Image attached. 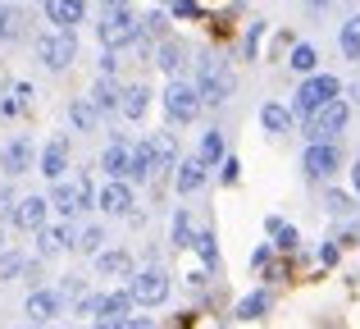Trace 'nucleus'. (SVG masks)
I'll return each mask as SVG.
<instances>
[{
    "label": "nucleus",
    "instance_id": "43",
    "mask_svg": "<svg viewBox=\"0 0 360 329\" xmlns=\"http://www.w3.org/2000/svg\"><path fill=\"white\" fill-rule=\"evenodd\" d=\"M338 261H342V242H338V238L319 242V266H324V270H333Z\"/></svg>",
    "mask_w": 360,
    "mask_h": 329
},
{
    "label": "nucleus",
    "instance_id": "47",
    "mask_svg": "<svg viewBox=\"0 0 360 329\" xmlns=\"http://www.w3.org/2000/svg\"><path fill=\"white\" fill-rule=\"evenodd\" d=\"M192 325H196V311H183V316H178V321L169 325V329H192Z\"/></svg>",
    "mask_w": 360,
    "mask_h": 329
},
{
    "label": "nucleus",
    "instance_id": "18",
    "mask_svg": "<svg viewBox=\"0 0 360 329\" xmlns=\"http://www.w3.org/2000/svg\"><path fill=\"white\" fill-rule=\"evenodd\" d=\"M101 169H105V178H128L132 174V142L128 137H110V147L101 151Z\"/></svg>",
    "mask_w": 360,
    "mask_h": 329
},
{
    "label": "nucleus",
    "instance_id": "57",
    "mask_svg": "<svg viewBox=\"0 0 360 329\" xmlns=\"http://www.w3.org/2000/svg\"><path fill=\"white\" fill-rule=\"evenodd\" d=\"M146 329H150V325H146Z\"/></svg>",
    "mask_w": 360,
    "mask_h": 329
},
{
    "label": "nucleus",
    "instance_id": "32",
    "mask_svg": "<svg viewBox=\"0 0 360 329\" xmlns=\"http://www.w3.org/2000/svg\"><path fill=\"white\" fill-rule=\"evenodd\" d=\"M288 69L292 73H301V78H310V73H319V51L310 42H297L288 51Z\"/></svg>",
    "mask_w": 360,
    "mask_h": 329
},
{
    "label": "nucleus",
    "instance_id": "54",
    "mask_svg": "<svg viewBox=\"0 0 360 329\" xmlns=\"http://www.w3.org/2000/svg\"><path fill=\"white\" fill-rule=\"evenodd\" d=\"M214 329H229V325H214Z\"/></svg>",
    "mask_w": 360,
    "mask_h": 329
},
{
    "label": "nucleus",
    "instance_id": "49",
    "mask_svg": "<svg viewBox=\"0 0 360 329\" xmlns=\"http://www.w3.org/2000/svg\"><path fill=\"white\" fill-rule=\"evenodd\" d=\"M352 192H356V197H360V161H356V165H352Z\"/></svg>",
    "mask_w": 360,
    "mask_h": 329
},
{
    "label": "nucleus",
    "instance_id": "7",
    "mask_svg": "<svg viewBox=\"0 0 360 329\" xmlns=\"http://www.w3.org/2000/svg\"><path fill=\"white\" fill-rule=\"evenodd\" d=\"M128 293H132L137 306H165L169 293H174V279H169V270L146 266V270H137V275L128 279Z\"/></svg>",
    "mask_w": 360,
    "mask_h": 329
},
{
    "label": "nucleus",
    "instance_id": "4",
    "mask_svg": "<svg viewBox=\"0 0 360 329\" xmlns=\"http://www.w3.org/2000/svg\"><path fill=\"white\" fill-rule=\"evenodd\" d=\"M160 106H165L169 124H196V115H201V92H196V82H183L174 78L165 92H160Z\"/></svg>",
    "mask_w": 360,
    "mask_h": 329
},
{
    "label": "nucleus",
    "instance_id": "6",
    "mask_svg": "<svg viewBox=\"0 0 360 329\" xmlns=\"http://www.w3.org/2000/svg\"><path fill=\"white\" fill-rule=\"evenodd\" d=\"M37 60H41L51 73L73 69V60H78V37H73V32H60V27L41 32V37H37Z\"/></svg>",
    "mask_w": 360,
    "mask_h": 329
},
{
    "label": "nucleus",
    "instance_id": "35",
    "mask_svg": "<svg viewBox=\"0 0 360 329\" xmlns=\"http://www.w3.org/2000/svg\"><path fill=\"white\" fill-rule=\"evenodd\" d=\"M338 51H342V60H360V14H352L342 27H338Z\"/></svg>",
    "mask_w": 360,
    "mask_h": 329
},
{
    "label": "nucleus",
    "instance_id": "30",
    "mask_svg": "<svg viewBox=\"0 0 360 329\" xmlns=\"http://www.w3.org/2000/svg\"><path fill=\"white\" fill-rule=\"evenodd\" d=\"M150 151H155V165H160V174H165V169H178V161H183V156H178V137L169 133V128L150 133Z\"/></svg>",
    "mask_w": 360,
    "mask_h": 329
},
{
    "label": "nucleus",
    "instance_id": "40",
    "mask_svg": "<svg viewBox=\"0 0 360 329\" xmlns=\"http://www.w3.org/2000/svg\"><path fill=\"white\" fill-rule=\"evenodd\" d=\"M60 297H64V302H82V297H87V284H82V275H64L60 279Z\"/></svg>",
    "mask_w": 360,
    "mask_h": 329
},
{
    "label": "nucleus",
    "instance_id": "22",
    "mask_svg": "<svg viewBox=\"0 0 360 329\" xmlns=\"http://www.w3.org/2000/svg\"><path fill=\"white\" fill-rule=\"evenodd\" d=\"M196 161H201L205 169H219L224 161H229V142H224V128H205L201 142H196Z\"/></svg>",
    "mask_w": 360,
    "mask_h": 329
},
{
    "label": "nucleus",
    "instance_id": "23",
    "mask_svg": "<svg viewBox=\"0 0 360 329\" xmlns=\"http://www.w3.org/2000/svg\"><path fill=\"white\" fill-rule=\"evenodd\" d=\"M292 124H297L292 106H283V101H264V106H260V128H264L269 137H283V133H292Z\"/></svg>",
    "mask_w": 360,
    "mask_h": 329
},
{
    "label": "nucleus",
    "instance_id": "15",
    "mask_svg": "<svg viewBox=\"0 0 360 329\" xmlns=\"http://www.w3.org/2000/svg\"><path fill=\"white\" fill-rule=\"evenodd\" d=\"M73 242H78V229H73L69 220H55V224H46V229L37 233V256L41 261L64 256V252H73Z\"/></svg>",
    "mask_w": 360,
    "mask_h": 329
},
{
    "label": "nucleus",
    "instance_id": "25",
    "mask_svg": "<svg viewBox=\"0 0 360 329\" xmlns=\"http://www.w3.org/2000/svg\"><path fill=\"white\" fill-rule=\"evenodd\" d=\"M264 233L274 238V252H283V256L301 252V233H297V224H288L283 215H269V220H264Z\"/></svg>",
    "mask_w": 360,
    "mask_h": 329
},
{
    "label": "nucleus",
    "instance_id": "51",
    "mask_svg": "<svg viewBox=\"0 0 360 329\" xmlns=\"http://www.w3.org/2000/svg\"><path fill=\"white\" fill-rule=\"evenodd\" d=\"M5 252H9V247H5V224H0V256H5Z\"/></svg>",
    "mask_w": 360,
    "mask_h": 329
},
{
    "label": "nucleus",
    "instance_id": "28",
    "mask_svg": "<svg viewBox=\"0 0 360 329\" xmlns=\"http://www.w3.org/2000/svg\"><path fill=\"white\" fill-rule=\"evenodd\" d=\"M324 211L333 215V220H360V197L356 192H342V187H328L324 192Z\"/></svg>",
    "mask_w": 360,
    "mask_h": 329
},
{
    "label": "nucleus",
    "instance_id": "11",
    "mask_svg": "<svg viewBox=\"0 0 360 329\" xmlns=\"http://www.w3.org/2000/svg\"><path fill=\"white\" fill-rule=\"evenodd\" d=\"M64 297H60V288H32V293L23 297V316H27V325H55L64 316Z\"/></svg>",
    "mask_w": 360,
    "mask_h": 329
},
{
    "label": "nucleus",
    "instance_id": "55",
    "mask_svg": "<svg viewBox=\"0 0 360 329\" xmlns=\"http://www.w3.org/2000/svg\"><path fill=\"white\" fill-rule=\"evenodd\" d=\"M78 329H91V325H78Z\"/></svg>",
    "mask_w": 360,
    "mask_h": 329
},
{
    "label": "nucleus",
    "instance_id": "17",
    "mask_svg": "<svg viewBox=\"0 0 360 329\" xmlns=\"http://www.w3.org/2000/svg\"><path fill=\"white\" fill-rule=\"evenodd\" d=\"M96 275L101 279H132L137 275V261H132L128 247H105L96 256Z\"/></svg>",
    "mask_w": 360,
    "mask_h": 329
},
{
    "label": "nucleus",
    "instance_id": "24",
    "mask_svg": "<svg viewBox=\"0 0 360 329\" xmlns=\"http://www.w3.org/2000/svg\"><path fill=\"white\" fill-rule=\"evenodd\" d=\"M201 187H205V165L196 161V156L178 161V169H174V192L178 197H192V192H201Z\"/></svg>",
    "mask_w": 360,
    "mask_h": 329
},
{
    "label": "nucleus",
    "instance_id": "14",
    "mask_svg": "<svg viewBox=\"0 0 360 329\" xmlns=\"http://www.w3.org/2000/svg\"><path fill=\"white\" fill-rule=\"evenodd\" d=\"M32 161H37V147H32V137L27 133H18V137H9L5 142V151H0V174L14 183L18 174H27L32 169Z\"/></svg>",
    "mask_w": 360,
    "mask_h": 329
},
{
    "label": "nucleus",
    "instance_id": "3",
    "mask_svg": "<svg viewBox=\"0 0 360 329\" xmlns=\"http://www.w3.org/2000/svg\"><path fill=\"white\" fill-rule=\"evenodd\" d=\"M96 206V183H91L87 174H78V178H69V183H51V211L60 215V220H73V215H82V211H91Z\"/></svg>",
    "mask_w": 360,
    "mask_h": 329
},
{
    "label": "nucleus",
    "instance_id": "5",
    "mask_svg": "<svg viewBox=\"0 0 360 329\" xmlns=\"http://www.w3.org/2000/svg\"><path fill=\"white\" fill-rule=\"evenodd\" d=\"M96 37H101V46H105V51H128V46H137V37H141V18L132 14V9L101 14Z\"/></svg>",
    "mask_w": 360,
    "mask_h": 329
},
{
    "label": "nucleus",
    "instance_id": "29",
    "mask_svg": "<svg viewBox=\"0 0 360 329\" xmlns=\"http://www.w3.org/2000/svg\"><path fill=\"white\" fill-rule=\"evenodd\" d=\"M192 242H196L192 211H187V206H178V211H174V224H169V247H174V252H187Z\"/></svg>",
    "mask_w": 360,
    "mask_h": 329
},
{
    "label": "nucleus",
    "instance_id": "31",
    "mask_svg": "<svg viewBox=\"0 0 360 329\" xmlns=\"http://www.w3.org/2000/svg\"><path fill=\"white\" fill-rule=\"evenodd\" d=\"M69 124H73V133H96L101 110L91 106L87 97H73V101H69Z\"/></svg>",
    "mask_w": 360,
    "mask_h": 329
},
{
    "label": "nucleus",
    "instance_id": "33",
    "mask_svg": "<svg viewBox=\"0 0 360 329\" xmlns=\"http://www.w3.org/2000/svg\"><path fill=\"white\" fill-rule=\"evenodd\" d=\"M132 293H128V284L123 288H110V293H101V316L96 321H105V316H132Z\"/></svg>",
    "mask_w": 360,
    "mask_h": 329
},
{
    "label": "nucleus",
    "instance_id": "13",
    "mask_svg": "<svg viewBox=\"0 0 360 329\" xmlns=\"http://www.w3.org/2000/svg\"><path fill=\"white\" fill-rule=\"evenodd\" d=\"M46 224H51V197H41V192L18 197V206H14V229H23V233H41Z\"/></svg>",
    "mask_w": 360,
    "mask_h": 329
},
{
    "label": "nucleus",
    "instance_id": "10",
    "mask_svg": "<svg viewBox=\"0 0 360 329\" xmlns=\"http://www.w3.org/2000/svg\"><path fill=\"white\" fill-rule=\"evenodd\" d=\"M96 206L105 215H115V220H132L137 215V192H132L128 178H105L101 192H96Z\"/></svg>",
    "mask_w": 360,
    "mask_h": 329
},
{
    "label": "nucleus",
    "instance_id": "2",
    "mask_svg": "<svg viewBox=\"0 0 360 329\" xmlns=\"http://www.w3.org/2000/svg\"><path fill=\"white\" fill-rule=\"evenodd\" d=\"M338 97H342V78H338V73H310V78H301V87L292 92V115L306 124V119H315L324 106H333Z\"/></svg>",
    "mask_w": 360,
    "mask_h": 329
},
{
    "label": "nucleus",
    "instance_id": "20",
    "mask_svg": "<svg viewBox=\"0 0 360 329\" xmlns=\"http://www.w3.org/2000/svg\"><path fill=\"white\" fill-rule=\"evenodd\" d=\"M46 18H51L60 32H73V27L87 18V5H82V0H46Z\"/></svg>",
    "mask_w": 360,
    "mask_h": 329
},
{
    "label": "nucleus",
    "instance_id": "46",
    "mask_svg": "<svg viewBox=\"0 0 360 329\" xmlns=\"http://www.w3.org/2000/svg\"><path fill=\"white\" fill-rule=\"evenodd\" d=\"M174 14H178V18H201V0H178Z\"/></svg>",
    "mask_w": 360,
    "mask_h": 329
},
{
    "label": "nucleus",
    "instance_id": "39",
    "mask_svg": "<svg viewBox=\"0 0 360 329\" xmlns=\"http://www.w3.org/2000/svg\"><path fill=\"white\" fill-rule=\"evenodd\" d=\"M264 32H269V23H264V18H255V23L246 27V37H242V55H246V60H260V42H264Z\"/></svg>",
    "mask_w": 360,
    "mask_h": 329
},
{
    "label": "nucleus",
    "instance_id": "27",
    "mask_svg": "<svg viewBox=\"0 0 360 329\" xmlns=\"http://www.w3.org/2000/svg\"><path fill=\"white\" fill-rule=\"evenodd\" d=\"M155 174H160V165H155V151H150V137L132 142V174H128V183H150Z\"/></svg>",
    "mask_w": 360,
    "mask_h": 329
},
{
    "label": "nucleus",
    "instance_id": "41",
    "mask_svg": "<svg viewBox=\"0 0 360 329\" xmlns=\"http://www.w3.org/2000/svg\"><path fill=\"white\" fill-rule=\"evenodd\" d=\"M91 329H146L141 316H105V321H91Z\"/></svg>",
    "mask_w": 360,
    "mask_h": 329
},
{
    "label": "nucleus",
    "instance_id": "52",
    "mask_svg": "<svg viewBox=\"0 0 360 329\" xmlns=\"http://www.w3.org/2000/svg\"><path fill=\"white\" fill-rule=\"evenodd\" d=\"M160 5H169V9H174V5H178V0H160Z\"/></svg>",
    "mask_w": 360,
    "mask_h": 329
},
{
    "label": "nucleus",
    "instance_id": "53",
    "mask_svg": "<svg viewBox=\"0 0 360 329\" xmlns=\"http://www.w3.org/2000/svg\"><path fill=\"white\" fill-rule=\"evenodd\" d=\"M27 329H51V325H27Z\"/></svg>",
    "mask_w": 360,
    "mask_h": 329
},
{
    "label": "nucleus",
    "instance_id": "1",
    "mask_svg": "<svg viewBox=\"0 0 360 329\" xmlns=\"http://www.w3.org/2000/svg\"><path fill=\"white\" fill-rule=\"evenodd\" d=\"M196 92H201V106L219 110L233 101V92H238V73H233V64L224 60V55L205 51L196 55Z\"/></svg>",
    "mask_w": 360,
    "mask_h": 329
},
{
    "label": "nucleus",
    "instance_id": "26",
    "mask_svg": "<svg viewBox=\"0 0 360 329\" xmlns=\"http://www.w3.org/2000/svg\"><path fill=\"white\" fill-rule=\"evenodd\" d=\"M119 97H123V82L119 78H96L87 92V101L101 110V115H119Z\"/></svg>",
    "mask_w": 360,
    "mask_h": 329
},
{
    "label": "nucleus",
    "instance_id": "38",
    "mask_svg": "<svg viewBox=\"0 0 360 329\" xmlns=\"http://www.w3.org/2000/svg\"><path fill=\"white\" fill-rule=\"evenodd\" d=\"M23 37V14L14 5H0V42H18Z\"/></svg>",
    "mask_w": 360,
    "mask_h": 329
},
{
    "label": "nucleus",
    "instance_id": "45",
    "mask_svg": "<svg viewBox=\"0 0 360 329\" xmlns=\"http://www.w3.org/2000/svg\"><path fill=\"white\" fill-rule=\"evenodd\" d=\"M269 261H274V242H264V247L251 252V266H255V270H269Z\"/></svg>",
    "mask_w": 360,
    "mask_h": 329
},
{
    "label": "nucleus",
    "instance_id": "37",
    "mask_svg": "<svg viewBox=\"0 0 360 329\" xmlns=\"http://www.w3.org/2000/svg\"><path fill=\"white\" fill-rule=\"evenodd\" d=\"M27 266H32V261H27L23 252H5V256H0V284H14L18 275H27Z\"/></svg>",
    "mask_w": 360,
    "mask_h": 329
},
{
    "label": "nucleus",
    "instance_id": "50",
    "mask_svg": "<svg viewBox=\"0 0 360 329\" xmlns=\"http://www.w3.org/2000/svg\"><path fill=\"white\" fill-rule=\"evenodd\" d=\"M306 5H310V9H328V5H333V0H306Z\"/></svg>",
    "mask_w": 360,
    "mask_h": 329
},
{
    "label": "nucleus",
    "instance_id": "8",
    "mask_svg": "<svg viewBox=\"0 0 360 329\" xmlns=\"http://www.w3.org/2000/svg\"><path fill=\"white\" fill-rule=\"evenodd\" d=\"M347 124H352V101L338 97L333 106H324L315 119H306V137L310 142H338V137L347 133Z\"/></svg>",
    "mask_w": 360,
    "mask_h": 329
},
{
    "label": "nucleus",
    "instance_id": "44",
    "mask_svg": "<svg viewBox=\"0 0 360 329\" xmlns=\"http://www.w3.org/2000/svg\"><path fill=\"white\" fill-rule=\"evenodd\" d=\"M14 206H18V197H14V187H0V224H5V220H14Z\"/></svg>",
    "mask_w": 360,
    "mask_h": 329
},
{
    "label": "nucleus",
    "instance_id": "9",
    "mask_svg": "<svg viewBox=\"0 0 360 329\" xmlns=\"http://www.w3.org/2000/svg\"><path fill=\"white\" fill-rule=\"evenodd\" d=\"M338 169H342L338 142H306V151H301V174H306L310 183H328Z\"/></svg>",
    "mask_w": 360,
    "mask_h": 329
},
{
    "label": "nucleus",
    "instance_id": "19",
    "mask_svg": "<svg viewBox=\"0 0 360 329\" xmlns=\"http://www.w3.org/2000/svg\"><path fill=\"white\" fill-rule=\"evenodd\" d=\"M274 311V288H251L246 297L233 302V321H264Z\"/></svg>",
    "mask_w": 360,
    "mask_h": 329
},
{
    "label": "nucleus",
    "instance_id": "16",
    "mask_svg": "<svg viewBox=\"0 0 360 329\" xmlns=\"http://www.w3.org/2000/svg\"><path fill=\"white\" fill-rule=\"evenodd\" d=\"M64 169H69V137H51V142L41 147V161H37V174L51 178V183H60Z\"/></svg>",
    "mask_w": 360,
    "mask_h": 329
},
{
    "label": "nucleus",
    "instance_id": "34",
    "mask_svg": "<svg viewBox=\"0 0 360 329\" xmlns=\"http://www.w3.org/2000/svg\"><path fill=\"white\" fill-rule=\"evenodd\" d=\"M105 224H87V229H78V242H73V252H82V256L96 261L101 252H105Z\"/></svg>",
    "mask_w": 360,
    "mask_h": 329
},
{
    "label": "nucleus",
    "instance_id": "21",
    "mask_svg": "<svg viewBox=\"0 0 360 329\" xmlns=\"http://www.w3.org/2000/svg\"><path fill=\"white\" fill-rule=\"evenodd\" d=\"M146 110H150V87L146 82H123V97H119V115L123 119H146Z\"/></svg>",
    "mask_w": 360,
    "mask_h": 329
},
{
    "label": "nucleus",
    "instance_id": "36",
    "mask_svg": "<svg viewBox=\"0 0 360 329\" xmlns=\"http://www.w3.org/2000/svg\"><path fill=\"white\" fill-rule=\"evenodd\" d=\"M192 247H196V256H201V266L214 275V270H219V238H214V229H196Z\"/></svg>",
    "mask_w": 360,
    "mask_h": 329
},
{
    "label": "nucleus",
    "instance_id": "42",
    "mask_svg": "<svg viewBox=\"0 0 360 329\" xmlns=\"http://www.w3.org/2000/svg\"><path fill=\"white\" fill-rule=\"evenodd\" d=\"M219 183L224 187H238L242 183V161H238V156H229V161L219 165Z\"/></svg>",
    "mask_w": 360,
    "mask_h": 329
},
{
    "label": "nucleus",
    "instance_id": "12",
    "mask_svg": "<svg viewBox=\"0 0 360 329\" xmlns=\"http://www.w3.org/2000/svg\"><path fill=\"white\" fill-rule=\"evenodd\" d=\"M150 64H155L160 73H169V82H174L178 73L192 64V46H187L183 37H165V42H155V51H150Z\"/></svg>",
    "mask_w": 360,
    "mask_h": 329
},
{
    "label": "nucleus",
    "instance_id": "48",
    "mask_svg": "<svg viewBox=\"0 0 360 329\" xmlns=\"http://www.w3.org/2000/svg\"><path fill=\"white\" fill-rule=\"evenodd\" d=\"M101 9H105V14H119V9H128V0H101Z\"/></svg>",
    "mask_w": 360,
    "mask_h": 329
},
{
    "label": "nucleus",
    "instance_id": "56",
    "mask_svg": "<svg viewBox=\"0 0 360 329\" xmlns=\"http://www.w3.org/2000/svg\"><path fill=\"white\" fill-rule=\"evenodd\" d=\"M41 5H46V0H41Z\"/></svg>",
    "mask_w": 360,
    "mask_h": 329
}]
</instances>
